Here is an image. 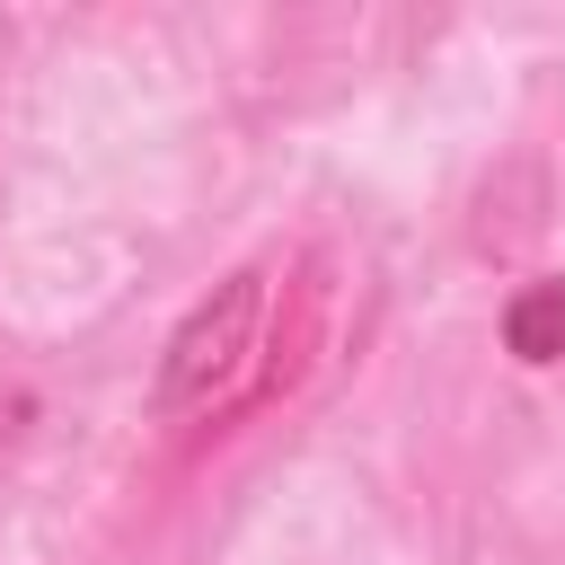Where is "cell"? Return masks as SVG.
<instances>
[{"label":"cell","instance_id":"1","mask_svg":"<svg viewBox=\"0 0 565 565\" xmlns=\"http://www.w3.org/2000/svg\"><path fill=\"white\" fill-rule=\"evenodd\" d=\"M265 282H274V265H238V274H221V282L177 318V335H168V353H159V380H150L159 424H212V415H230L238 397H256Z\"/></svg>","mask_w":565,"mask_h":565},{"label":"cell","instance_id":"2","mask_svg":"<svg viewBox=\"0 0 565 565\" xmlns=\"http://www.w3.org/2000/svg\"><path fill=\"white\" fill-rule=\"evenodd\" d=\"M503 353L530 362V371L565 362V274H539L503 300Z\"/></svg>","mask_w":565,"mask_h":565},{"label":"cell","instance_id":"3","mask_svg":"<svg viewBox=\"0 0 565 565\" xmlns=\"http://www.w3.org/2000/svg\"><path fill=\"white\" fill-rule=\"evenodd\" d=\"M26 424H35V388H9V380H0V450H9Z\"/></svg>","mask_w":565,"mask_h":565}]
</instances>
